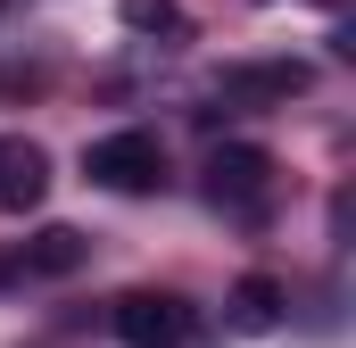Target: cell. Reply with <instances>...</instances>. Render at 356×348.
Returning <instances> with one entry per match:
<instances>
[{
    "instance_id": "1",
    "label": "cell",
    "mask_w": 356,
    "mask_h": 348,
    "mask_svg": "<svg viewBox=\"0 0 356 348\" xmlns=\"http://www.w3.org/2000/svg\"><path fill=\"white\" fill-rule=\"evenodd\" d=\"M108 324H116L124 348H199L207 340V315H199L182 290H124Z\"/></svg>"
},
{
    "instance_id": "2",
    "label": "cell",
    "mask_w": 356,
    "mask_h": 348,
    "mask_svg": "<svg viewBox=\"0 0 356 348\" xmlns=\"http://www.w3.org/2000/svg\"><path fill=\"white\" fill-rule=\"evenodd\" d=\"M83 174L99 191H158L166 182V141L141 133V125H124V133H108V141L83 150Z\"/></svg>"
},
{
    "instance_id": "3",
    "label": "cell",
    "mask_w": 356,
    "mask_h": 348,
    "mask_svg": "<svg viewBox=\"0 0 356 348\" xmlns=\"http://www.w3.org/2000/svg\"><path fill=\"white\" fill-rule=\"evenodd\" d=\"M273 150H257V141H224L216 158H207V199L216 207H232V216H266L273 199Z\"/></svg>"
},
{
    "instance_id": "4",
    "label": "cell",
    "mask_w": 356,
    "mask_h": 348,
    "mask_svg": "<svg viewBox=\"0 0 356 348\" xmlns=\"http://www.w3.org/2000/svg\"><path fill=\"white\" fill-rule=\"evenodd\" d=\"M42 191H50V158H42V141H25V133H0V216H25V207H42Z\"/></svg>"
},
{
    "instance_id": "5",
    "label": "cell",
    "mask_w": 356,
    "mask_h": 348,
    "mask_svg": "<svg viewBox=\"0 0 356 348\" xmlns=\"http://www.w3.org/2000/svg\"><path fill=\"white\" fill-rule=\"evenodd\" d=\"M307 91V67L282 58V67H224V100H298Z\"/></svg>"
},
{
    "instance_id": "6",
    "label": "cell",
    "mask_w": 356,
    "mask_h": 348,
    "mask_svg": "<svg viewBox=\"0 0 356 348\" xmlns=\"http://www.w3.org/2000/svg\"><path fill=\"white\" fill-rule=\"evenodd\" d=\"M83 258H91V241L75 224H42V232L25 241V274H75Z\"/></svg>"
},
{
    "instance_id": "7",
    "label": "cell",
    "mask_w": 356,
    "mask_h": 348,
    "mask_svg": "<svg viewBox=\"0 0 356 348\" xmlns=\"http://www.w3.org/2000/svg\"><path fill=\"white\" fill-rule=\"evenodd\" d=\"M232 324H241V332H273V324H282V282H273V274H249V282L232 290Z\"/></svg>"
},
{
    "instance_id": "8",
    "label": "cell",
    "mask_w": 356,
    "mask_h": 348,
    "mask_svg": "<svg viewBox=\"0 0 356 348\" xmlns=\"http://www.w3.org/2000/svg\"><path fill=\"white\" fill-rule=\"evenodd\" d=\"M124 25H141V33H166V25H175V0H124Z\"/></svg>"
}]
</instances>
